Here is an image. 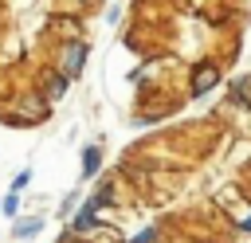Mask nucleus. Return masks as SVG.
I'll use <instances>...</instances> for the list:
<instances>
[{"instance_id": "obj_3", "label": "nucleus", "mask_w": 251, "mask_h": 243, "mask_svg": "<svg viewBox=\"0 0 251 243\" xmlns=\"http://www.w3.org/2000/svg\"><path fill=\"white\" fill-rule=\"evenodd\" d=\"M220 82H224V67H220L216 59H200V63L188 71V98H204V94H212Z\"/></svg>"}, {"instance_id": "obj_15", "label": "nucleus", "mask_w": 251, "mask_h": 243, "mask_svg": "<svg viewBox=\"0 0 251 243\" xmlns=\"http://www.w3.org/2000/svg\"><path fill=\"white\" fill-rule=\"evenodd\" d=\"M67 4H71V8H98L102 0H67Z\"/></svg>"}, {"instance_id": "obj_14", "label": "nucleus", "mask_w": 251, "mask_h": 243, "mask_svg": "<svg viewBox=\"0 0 251 243\" xmlns=\"http://www.w3.org/2000/svg\"><path fill=\"white\" fill-rule=\"evenodd\" d=\"M235 231H239V235H251V208H247V212L235 219Z\"/></svg>"}, {"instance_id": "obj_1", "label": "nucleus", "mask_w": 251, "mask_h": 243, "mask_svg": "<svg viewBox=\"0 0 251 243\" xmlns=\"http://www.w3.org/2000/svg\"><path fill=\"white\" fill-rule=\"evenodd\" d=\"M0 118H4L8 125L31 129V125H43V122L51 118V102H47L35 86H27V90H16L8 102H0Z\"/></svg>"}, {"instance_id": "obj_11", "label": "nucleus", "mask_w": 251, "mask_h": 243, "mask_svg": "<svg viewBox=\"0 0 251 243\" xmlns=\"http://www.w3.org/2000/svg\"><path fill=\"white\" fill-rule=\"evenodd\" d=\"M78 204H82V192H78V188H71V192L59 200V216H63V219H71V216L78 212Z\"/></svg>"}, {"instance_id": "obj_16", "label": "nucleus", "mask_w": 251, "mask_h": 243, "mask_svg": "<svg viewBox=\"0 0 251 243\" xmlns=\"http://www.w3.org/2000/svg\"><path fill=\"white\" fill-rule=\"evenodd\" d=\"M55 243H75V239H71V235H67V231H63V235H59V239H55Z\"/></svg>"}, {"instance_id": "obj_10", "label": "nucleus", "mask_w": 251, "mask_h": 243, "mask_svg": "<svg viewBox=\"0 0 251 243\" xmlns=\"http://www.w3.org/2000/svg\"><path fill=\"white\" fill-rule=\"evenodd\" d=\"M0 212H4L8 219H16V216L24 212V196H20V192H4V196H0Z\"/></svg>"}, {"instance_id": "obj_4", "label": "nucleus", "mask_w": 251, "mask_h": 243, "mask_svg": "<svg viewBox=\"0 0 251 243\" xmlns=\"http://www.w3.org/2000/svg\"><path fill=\"white\" fill-rule=\"evenodd\" d=\"M114 204H118V176H106V172H102V176L94 180V188L82 196V208L94 212V216H106Z\"/></svg>"}, {"instance_id": "obj_13", "label": "nucleus", "mask_w": 251, "mask_h": 243, "mask_svg": "<svg viewBox=\"0 0 251 243\" xmlns=\"http://www.w3.org/2000/svg\"><path fill=\"white\" fill-rule=\"evenodd\" d=\"M102 20H106V24H110V27H118V20H122V4H110V8H106V16H102Z\"/></svg>"}, {"instance_id": "obj_9", "label": "nucleus", "mask_w": 251, "mask_h": 243, "mask_svg": "<svg viewBox=\"0 0 251 243\" xmlns=\"http://www.w3.org/2000/svg\"><path fill=\"white\" fill-rule=\"evenodd\" d=\"M126 243H161V227H157V223H145V227L129 231V235H126Z\"/></svg>"}, {"instance_id": "obj_6", "label": "nucleus", "mask_w": 251, "mask_h": 243, "mask_svg": "<svg viewBox=\"0 0 251 243\" xmlns=\"http://www.w3.org/2000/svg\"><path fill=\"white\" fill-rule=\"evenodd\" d=\"M102 165H106L102 145H98V141H86L82 153H78V176H82V180H98V176H102Z\"/></svg>"}, {"instance_id": "obj_5", "label": "nucleus", "mask_w": 251, "mask_h": 243, "mask_svg": "<svg viewBox=\"0 0 251 243\" xmlns=\"http://www.w3.org/2000/svg\"><path fill=\"white\" fill-rule=\"evenodd\" d=\"M43 227H47V216H43V212H20V216L12 219V231H8V235H12L16 243H31Z\"/></svg>"}, {"instance_id": "obj_12", "label": "nucleus", "mask_w": 251, "mask_h": 243, "mask_svg": "<svg viewBox=\"0 0 251 243\" xmlns=\"http://www.w3.org/2000/svg\"><path fill=\"white\" fill-rule=\"evenodd\" d=\"M31 176H35V172H31V169H20V172H16V176H12V184H8V192H20V196H24V188H27V184H31Z\"/></svg>"}, {"instance_id": "obj_2", "label": "nucleus", "mask_w": 251, "mask_h": 243, "mask_svg": "<svg viewBox=\"0 0 251 243\" xmlns=\"http://www.w3.org/2000/svg\"><path fill=\"white\" fill-rule=\"evenodd\" d=\"M86 59H90V43H86L82 35H71V39H63L59 51H55V71H59L67 82H75V78H82Z\"/></svg>"}, {"instance_id": "obj_7", "label": "nucleus", "mask_w": 251, "mask_h": 243, "mask_svg": "<svg viewBox=\"0 0 251 243\" xmlns=\"http://www.w3.org/2000/svg\"><path fill=\"white\" fill-rule=\"evenodd\" d=\"M227 106L231 110H251V74H231V82H227Z\"/></svg>"}, {"instance_id": "obj_8", "label": "nucleus", "mask_w": 251, "mask_h": 243, "mask_svg": "<svg viewBox=\"0 0 251 243\" xmlns=\"http://www.w3.org/2000/svg\"><path fill=\"white\" fill-rule=\"evenodd\" d=\"M35 90H39L47 102H59V98L71 90V82H67V78H63V74L51 67V71H43V78H39V86H35Z\"/></svg>"}]
</instances>
